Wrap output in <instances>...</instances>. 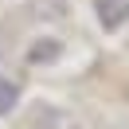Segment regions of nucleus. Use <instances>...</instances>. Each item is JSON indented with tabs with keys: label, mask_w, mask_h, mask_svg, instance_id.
I'll return each mask as SVG.
<instances>
[{
	"label": "nucleus",
	"mask_w": 129,
	"mask_h": 129,
	"mask_svg": "<svg viewBox=\"0 0 129 129\" xmlns=\"http://www.w3.org/2000/svg\"><path fill=\"white\" fill-rule=\"evenodd\" d=\"M94 8H98V24L106 31H117L129 20V0H94Z\"/></svg>",
	"instance_id": "nucleus-1"
},
{
	"label": "nucleus",
	"mask_w": 129,
	"mask_h": 129,
	"mask_svg": "<svg viewBox=\"0 0 129 129\" xmlns=\"http://www.w3.org/2000/svg\"><path fill=\"white\" fill-rule=\"evenodd\" d=\"M31 129H78V121H74L71 113L55 110V106H39V110L31 113Z\"/></svg>",
	"instance_id": "nucleus-2"
},
{
	"label": "nucleus",
	"mask_w": 129,
	"mask_h": 129,
	"mask_svg": "<svg viewBox=\"0 0 129 129\" xmlns=\"http://www.w3.org/2000/svg\"><path fill=\"white\" fill-rule=\"evenodd\" d=\"M16 102H20V86L12 78H0V117L16 110Z\"/></svg>",
	"instance_id": "nucleus-3"
},
{
	"label": "nucleus",
	"mask_w": 129,
	"mask_h": 129,
	"mask_svg": "<svg viewBox=\"0 0 129 129\" xmlns=\"http://www.w3.org/2000/svg\"><path fill=\"white\" fill-rule=\"evenodd\" d=\"M59 55V43H35L31 47V63H39V59H55Z\"/></svg>",
	"instance_id": "nucleus-4"
}]
</instances>
